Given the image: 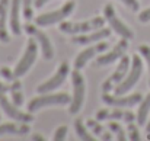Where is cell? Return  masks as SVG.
<instances>
[{"label":"cell","instance_id":"cell-11","mask_svg":"<svg viewBox=\"0 0 150 141\" xmlns=\"http://www.w3.org/2000/svg\"><path fill=\"white\" fill-rule=\"evenodd\" d=\"M0 108L1 111L9 116L12 118L13 121L16 122H25V124H31L34 122V115L31 112H23L19 109V106H16L13 102H10L7 97H6V93H0Z\"/></svg>","mask_w":150,"mask_h":141},{"label":"cell","instance_id":"cell-34","mask_svg":"<svg viewBox=\"0 0 150 141\" xmlns=\"http://www.w3.org/2000/svg\"><path fill=\"white\" fill-rule=\"evenodd\" d=\"M32 140L34 141H44V137H42L41 134H35V135H32Z\"/></svg>","mask_w":150,"mask_h":141},{"label":"cell","instance_id":"cell-8","mask_svg":"<svg viewBox=\"0 0 150 141\" xmlns=\"http://www.w3.org/2000/svg\"><path fill=\"white\" fill-rule=\"evenodd\" d=\"M70 74V66H69V63L67 61H63L58 67H57V70H55V73L51 76L48 80H45L44 83H41L38 87H37V93H50L52 90H55V89H58L64 82H66V79H67V76Z\"/></svg>","mask_w":150,"mask_h":141},{"label":"cell","instance_id":"cell-35","mask_svg":"<svg viewBox=\"0 0 150 141\" xmlns=\"http://www.w3.org/2000/svg\"><path fill=\"white\" fill-rule=\"evenodd\" d=\"M146 131H147V134H150V118L147 119V122H146Z\"/></svg>","mask_w":150,"mask_h":141},{"label":"cell","instance_id":"cell-22","mask_svg":"<svg viewBox=\"0 0 150 141\" xmlns=\"http://www.w3.org/2000/svg\"><path fill=\"white\" fill-rule=\"evenodd\" d=\"M9 93L12 96V102H13L16 106L21 108V106L25 103V100H23V93H22V83H21L18 79H15L13 82H10Z\"/></svg>","mask_w":150,"mask_h":141},{"label":"cell","instance_id":"cell-20","mask_svg":"<svg viewBox=\"0 0 150 141\" xmlns=\"http://www.w3.org/2000/svg\"><path fill=\"white\" fill-rule=\"evenodd\" d=\"M86 125H88V128L91 130V133L92 134H95V137H98L99 140H103V141H111L114 137H112V133H111V130L109 128H106V127H103L102 124H99V121L98 119H88L86 121Z\"/></svg>","mask_w":150,"mask_h":141},{"label":"cell","instance_id":"cell-32","mask_svg":"<svg viewBox=\"0 0 150 141\" xmlns=\"http://www.w3.org/2000/svg\"><path fill=\"white\" fill-rule=\"evenodd\" d=\"M10 89V83H4V82H0V93H7Z\"/></svg>","mask_w":150,"mask_h":141},{"label":"cell","instance_id":"cell-5","mask_svg":"<svg viewBox=\"0 0 150 141\" xmlns=\"http://www.w3.org/2000/svg\"><path fill=\"white\" fill-rule=\"evenodd\" d=\"M74 7H76V3L73 0H69L60 9L37 16L35 18V25L37 26H51V25L60 23V22H63L66 18H69L74 12Z\"/></svg>","mask_w":150,"mask_h":141},{"label":"cell","instance_id":"cell-30","mask_svg":"<svg viewBox=\"0 0 150 141\" xmlns=\"http://www.w3.org/2000/svg\"><path fill=\"white\" fill-rule=\"evenodd\" d=\"M118 1H121L125 7H128V9L133 10V12H139V9H140L139 0H118Z\"/></svg>","mask_w":150,"mask_h":141},{"label":"cell","instance_id":"cell-10","mask_svg":"<svg viewBox=\"0 0 150 141\" xmlns=\"http://www.w3.org/2000/svg\"><path fill=\"white\" fill-rule=\"evenodd\" d=\"M23 29H25V32L29 37H32L38 42V45L41 47V51H42L44 60H52V57H54V48H52L50 37L44 31L38 29L37 25H32V23H25V28Z\"/></svg>","mask_w":150,"mask_h":141},{"label":"cell","instance_id":"cell-31","mask_svg":"<svg viewBox=\"0 0 150 141\" xmlns=\"http://www.w3.org/2000/svg\"><path fill=\"white\" fill-rule=\"evenodd\" d=\"M139 20H140L142 23H149L150 22V7L142 10V12L139 13Z\"/></svg>","mask_w":150,"mask_h":141},{"label":"cell","instance_id":"cell-24","mask_svg":"<svg viewBox=\"0 0 150 141\" xmlns=\"http://www.w3.org/2000/svg\"><path fill=\"white\" fill-rule=\"evenodd\" d=\"M108 128L111 130V133H112V134H115V137H117V140H118V141L128 140L127 133L124 131V128H122V127H121L117 121H109V122H108Z\"/></svg>","mask_w":150,"mask_h":141},{"label":"cell","instance_id":"cell-26","mask_svg":"<svg viewBox=\"0 0 150 141\" xmlns=\"http://www.w3.org/2000/svg\"><path fill=\"white\" fill-rule=\"evenodd\" d=\"M127 137H128V140H131V141H140V138H142L140 131H139V127H137L134 122H128Z\"/></svg>","mask_w":150,"mask_h":141},{"label":"cell","instance_id":"cell-12","mask_svg":"<svg viewBox=\"0 0 150 141\" xmlns=\"http://www.w3.org/2000/svg\"><path fill=\"white\" fill-rule=\"evenodd\" d=\"M143 96L142 93L133 94H109L102 93V102L108 106H115V108H133L142 102Z\"/></svg>","mask_w":150,"mask_h":141},{"label":"cell","instance_id":"cell-23","mask_svg":"<svg viewBox=\"0 0 150 141\" xmlns=\"http://www.w3.org/2000/svg\"><path fill=\"white\" fill-rule=\"evenodd\" d=\"M74 131H76V134H77V137H79L80 140H83V141H95V137L89 133L88 125H85L82 119H76V121H74Z\"/></svg>","mask_w":150,"mask_h":141},{"label":"cell","instance_id":"cell-28","mask_svg":"<svg viewBox=\"0 0 150 141\" xmlns=\"http://www.w3.org/2000/svg\"><path fill=\"white\" fill-rule=\"evenodd\" d=\"M139 54L144 58V61L147 63V67H149V74H150V45H139ZM149 85H150V77H149Z\"/></svg>","mask_w":150,"mask_h":141},{"label":"cell","instance_id":"cell-21","mask_svg":"<svg viewBox=\"0 0 150 141\" xmlns=\"http://www.w3.org/2000/svg\"><path fill=\"white\" fill-rule=\"evenodd\" d=\"M150 114V93L144 96L142 99V102L139 103V112H137V124L139 125H146L147 118Z\"/></svg>","mask_w":150,"mask_h":141},{"label":"cell","instance_id":"cell-25","mask_svg":"<svg viewBox=\"0 0 150 141\" xmlns=\"http://www.w3.org/2000/svg\"><path fill=\"white\" fill-rule=\"evenodd\" d=\"M34 0H21V6H22V16L23 19L28 22L31 19H34V6H32Z\"/></svg>","mask_w":150,"mask_h":141},{"label":"cell","instance_id":"cell-33","mask_svg":"<svg viewBox=\"0 0 150 141\" xmlns=\"http://www.w3.org/2000/svg\"><path fill=\"white\" fill-rule=\"evenodd\" d=\"M48 1L51 0H35V4H34V7H37V9H41L42 6H45Z\"/></svg>","mask_w":150,"mask_h":141},{"label":"cell","instance_id":"cell-4","mask_svg":"<svg viewBox=\"0 0 150 141\" xmlns=\"http://www.w3.org/2000/svg\"><path fill=\"white\" fill-rule=\"evenodd\" d=\"M70 100H71V97L67 93H40V96H35L28 103V112L34 114V112H37L42 108H47V106L69 105Z\"/></svg>","mask_w":150,"mask_h":141},{"label":"cell","instance_id":"cell-3","mask_svg":"<svg viewBox=\"0 0 150 141\" xmlns=\"http://www.w3.org/2000/svg\"><path fill=\"white\" fill-rule=\"evenodd\" d=\"M105 25V18L103 16H95L89 20L85 22H61L60 23V31L63 34H69V35H79V34H88L92 31H96L99 28H103Z\"/></svg>","mask_w":150,"mask_h":141},{"label":"cell","instance_id":"cell-15","mask_svg":"<svg viewBox=\"0 0 150 141\" xmlns=\"http://www.w3.org/2000/svg\"><path fill=\"white\" fill-rule=\"evenodd\" d=\"M98 121H122V122H134L137 119V115L131 111H122L120 108L114 109H99L95 116Z\"/></svg>","mask_w":150,"mask_h":141},{"label":"cell","instance_id":"cell-13","mask_svg":"<svg viewBox=\"0 0 150 141\" xmlns=\"http://www.w3.org/2000/svg\"><path fill=\"white\" fill-rule=\"evenodd\" d=\"M127 49H128V39L121 38V39L114 45L112 49H109L108 52L105 51L103 54L98 55V58H96V66H99V67H105V66H109V64L117 63L122 55H125Z\"/></svg>","mask_w":150,"mask_h":141},{"label":"cell","instance_id":"cell-29","mask_svg":"<svg viewBox=\"0 0 150 141\" xmlns=\"http://www.w3.org/2000/svg\"><path fill=\"white\" fill-rule=\"evenodd\" d=\"M67 131H69V128H67L66 125L58 127V128L55 130V133H54V140H55V141H63L64 138H66Z\"/></svg>","mask_w":150,"mask_h":141},{"label":"cell","instance_id":"cell-27","mask_svg":"<svg viewBox=\"0 0 150 141\" xmlns=\"http://www.w3.org/2000/svg\"><path fill=\"white\" fill-rule=\"evenodd\" d=\"M0 76H1V79H3L4 82H7V83H10V82H13L15 79H18L16 74H15V71L10 70L9 67H1V68H0Z\"/></svg>","mask_w":150,"mask_h":141},{"label":"cell","instance_id":"cell-9","mask_svg":"<svg viewBox=\"0 0 150 141\" xmlns=\"http://www.w3.org/2000/svg\"><path fill=\"white\" fill-rule=\"evenodd\" d=\"M130 64H131V61H130V57H128V55H122V57L118 60V66H117V68L114 70V73L102 83V90H103V93H109L111 90L115 89V86H117L118 83H121V82L124 80V77L127 76V73H128V70H130Z\"/></svg>","mask_w":150,"mask_h":141},{"label":"cell","instance_id":"cell-36","mask_svg":"<svg viewBox=\"0 0 150 141\" xmlns=\"http://www.w3.org/2000/svg\"><path fill=\"white\" fill-rule=\"evenodd\" d=\"M0 111H1V108H0ZM0 119H1V115H0Z\"/></svg>","mask_w":150,"mask_h":141},{"label":"cell","instance_id":"cell-16","mask_svg":"<svg viewBox=\"0 0 150 141\" xmlns=\"http://www.w3.org/2000/svg\"><path fill=\"white\" fill-rule=\"evenodd\" d=\"M111 37V28H99L96 31H92L91 34H79V35H71V42L76 45H88V44H95L103 41Z\"/></svg>","mask_w":150,"mask_h":141},{"label":"cell","instance_id":"cell-17","mask_svg":"<svg viewBox=\"0 0 150 141\" xmlns=\"http://www.w3.org/2000/svg\"><path fill=\"white\" fill-rule=\"evenodd\" d=\"M21 12H22L21 0H10V4H9V28H10V32L16 37H19L22 34Z\"/></svg>","mask_w":150,"mask_h":141},{"label":"cell","instance_id":"cell-14","mask_svg":"<svg viewBox=\"0 0 150 141\" xmlns=\"http://www.w3.org/2000/svg\"><path fill=\"white\" fill-rule=\"evenodd\" d=\"M108 49V42L106 41H99V42H95L93 45L88 47L86 49H83L82 52L77 54L76 60H74V68L77 70H82L92 58L100 55L102 52H105Z\"/></svg>","mask_w":150,"mask_h":141},{"label":"cell","instance_id":"cell-18","mask_svg":"<svg viewBox=\"0 0 150 141\" xmlns=\"http://www.w3.org/2000/svg\"><path fill=\"white\" fill-rule=\"evenodd\" d=\"M9 4H10V0H0V41L4 44H7L10 41V35L7 31Z\"/></svg>","mask_w":150,"mask_h":141},{"label":"cell","instance_id":"cell-19","mask_svg":"<svg viewBox=\"0 0 150 141\" xmlns=\"http://www.w3.org/2000/svg\"><path fill=\"white\" fill-rule=\"evenodd\" d=\"M31 133V127L29 124L25 122H6V124H0V137L6 135V134H13V135H25Z\"/></svg>","mask_w":150,"mask_h":141},{"label":"cell","instance_id":"cell-6","mask_svg":"<svg viewBox=\"0 0 150 141\" xmlns=\"http://www.w3.org/2000/svg\"><path fill=\"white\" fill-rule=\"evenodd\" d=\"M102 16L105 18V22H108L109 28H111L117 35H120L121 38H125V39H128V41L134 38V32L131 31L130 26H127V25L120 19V16L117 15V12H115V9H114V6H112L111 3H108V4L103 6V15H102Z\"/></svg>","mask_w":150,"mask_h":141},{"label":"cell","instance_id":"cell-1","mask_svg":"<svg viewBox=\"0 0 150 141\" xmlns=\"http://www.w3.org/2000/svg\"><path fill=\"white\" fill-rule=\"evenodd\" d=\"M143 74V61H142V55L140 54H134L131 57V67L127 73V76L124 77V80L121 83H118L114 89L115 94H127L140 80Z\"/></svg>","mask_w":150,"mask_h":141},{"label":"cell","instance_id":"cell-7","mask_svg":"<svg viewBox=\"0 0 150 141\" xmlns=\"http://www.w3.org/2000/svg\"><path fill=\"white\" fill-rule=\"evenodd\" d=\"M37 55H38V42L31 37V39L28 41V45L25 48L23 55L21 57V60L18 61V64H16V67L13 70L18 79L25 76L29 71V68L34 66V63L37 60Z\"/></svg>","mask_w":150,"mask_h":141},{"label":"cell","instance_id":"cell-2","mask_svg":"<svg viewBox=\"0 0 150 141\" xmlns=\"http://www.w3.org/2000/svg\"><path fill=\"white\" fill-rule=\"evenodd\" d=\"M71 86H73V94L69 103V112L74 115L82 109L85 103V97H86V82H85L83 74L77 68L71 71Z\"/></svg>","mask_w":150,"mask_h":141}]
</instances>
